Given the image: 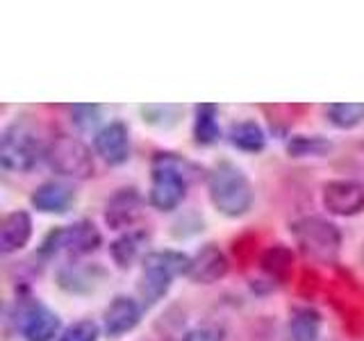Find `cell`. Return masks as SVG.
<instances>
[{
	"instance_id": "1",
	"label": "cell",
	"mask_w": 364,
	"mask_h": 341,
	"mask_svg": "<svg viewBox=\"0 0 364 341\" xmlns=\"http://www.w3.org/2000/svg\"><path fill=\"white\" fill-rule=\"evenodd\" d=\"M208 198L225 219H242L253 210L255 187L242 166L221 159L208 170Z\"/></svg>"
},
{
	"instance_id": "2",
	"label": "cell",
	"mask_w": 364,
	"mask_h": 341,
	"mask_svg": "<svg viewBox=\"0 0 364 341\" xmlns=\"http://www.w3.org/2000/svg\"><path fill=\"white\" fill-rule=\"evenodd\" d=\"M193 166L178 153H157L151 168L148 202L157 212H173L187 198Z\"/></svg>"
},
{
	"instance_id": "3",
	"label": "cell",
	"mask_w": 364,
	"mask_h": 341,
	"mask_svg": "<svg viewBox=\"0 0 364 341\" xmlns=\"http://www.w3.org/2000/svg\"><path fill=\"white\" fill-rule=\"evenodd\" d=\"M48 141L34 123L11 121L0 134V166L9 173H30L46 159Z\"/></svg>"
},
{
	"instance_id": "4",
	"label": "cell",
	"mask_w": 364,
	"mask_h": 341,
	"mask_svg": "<svg viewBox=\"0 0 364 341\" xmlns=\"http://www.w3.org/2000/svg\"><path fill=\"white\" fill-rule=\"evenodd\" d=\"M191 255L180 250H153L141 261V276L136 280V296L144 310H151L168 293L178 276H187Z\"/></svg>"
},
{
	"instance_id": "5",
	"label": "cell",
	"mask_w": 364,
	"mask_h": 341,
	"mask_svg": "<svg viewBox=\"0 0 364 341\" xmlns=\"http://www.w3.org/2000/svg\"><path fill=\"white\" fill-rule=\"evenodd\" d=\"M289 234L301 253L316 264L328 266L339 259L341 230L335 221L326 219V216H299L289 223Z\"/></svg>"
},
{
	"instance_id": "6",
	"label": "cell",
	"mask_w": 364,
	"mask_h": 341,
	"mask_svg": "<svg viewBox=\"0 0 364 341\" xmlns=\"http://www.w3.org/2000/svg\"><path fill=\"white\" fill-rule=\"evenodd\" d=\"M100 244H102V234L96 227V223L82 219L71 225L53 227V230L41 239L39 255L46 259L60 253H66L71 257H85L94 253V250H98Z\"/></svg>"
},
{
	"instance_id": "7",
	"label": "cell",
	"mask_w": 364,
	"mask_h": 341,
	"mask_svg": "<svg viewBox=\"0 0 364 341\" xmlns=\"http://www.w3.org/2000/svg\"><path fill=\"white\" fill-rule=\"evenodd\" d=\"M94 155L91 148L77 139L73 134L60 132L48 141V153H46V162L55 170L57 175L71 178V180H87L94 175Z\"/></svg>"
},
{
	"instance_id": "8",
	"label": "cell",
	"mask_w": 364,
	"mask_h": 341,
	"mask_svg": "<svg viewBox=\"0 0 364 341\" xmlns=\"http://www.w3.org/2000/svg\"><path fill=\"white\" fill-rule=\"evenodd\" d=\"M14 325L23 341H57L62 335V318L39 298H23L16 303Z\"/></svg>"
},
{
	"instance_id": "9",
	"label": "cell",
	"mask_w": 364,
	"mask_h": 341,
	"mask_svg": "<svg viewBox=\"0 0 364 341\" xmlns=\"http://www.w3.org/2000/svg\"><path fill=\"white\" fill-rule=\"evenodd\" d=\"M321 205L330 216L350 219L364 210V185L353 178L328 180L321 187Z\"/></svg>"
},
{
	"instance_id": "10",
	"label": "cell",
	"mask_w": 364,
	"mask_h": 341,
	"mask_svg": "<svg viewBox=\"0 0 364 341\" xmlns=\"http://www.w3.org/2000/svg\"><path fill=\"white\" fill-rule=\"evenodd\" d=\"M141 214H144L141 191L128 185V187H119L107 198L105 207H102V221L114 232H128L134 230V223L141 219Z\"/></svg>"
},
{
	"instance_id": "11",
	"label": "cell",
	"mask_w": 364,
	"mask_h": 341,
	"mask_svg": "<svg viewBox=\"0 0 364 341\" xmlns=\"http://www.w3.org/2000/svg\"><path fill=\"white\" fill-rule=\"evenodd\" d=\"M94 153L109 166H121L132 155L130 128L123 121H109L94 132Z\"/></svg>"
},
{
	"instance_id": "12",
	"label": "cell",
	"mask_w": 364,
	"mask_h": 341,
	"mask_svg": "<svg viewBox=\"0 0 364 341\" xmlns=\"http://www.w3.org/2000/svg\"><path fill=\"white\" fill-rule=\"evenodd\" d=\"M144 307L141 303L128 293H119L109 301V305L102 310V335L109 339H121L141 323Z\"/></svg>"
},
{
	"instance_id": "13",
	"label": "cell",
	"mask_w": 364,
	"mask_h": 341,
	"mask_svg": "<svg viewBox=\"0 0 364 341\" xmlns=\"http://www.w3.org/2000/svg\"><path fill=\"white\" fill-rule=\"evenodd\" d=\"M107 278V273L98 264H87V261H68L60 271H57V287L66 293L85 296L94 293L102 280Z\"/></svg>"
},
{
	"instance_id": "14",
	"label": "cell",
	"mask_w": 364,
	"mask_h": 341,
	"mask_svg": "<svg viewBox=\"0 0 364 341\" xmlns=\"http://www.w3.org/2000/svg\"><path fill=\"white\" fill-rule=\"evenodd\" d=\"M230 261L216 244H205L191 255V266L187 278L193 284H214L228 276Z\"/></svg>"
},
{
	"instance_id": "15",
	"label": "cell",
	"mask_w": 364,
	"mask_h": 341,
	"mask_svg": "<svg viewBox=\"0 0 364 341\" xmlns=\"http://www.w3.org/2000/svg\"><path fill=\"white\" fill-rule=\"evenodd\" d=\"M32 210L39 214H66L75 205V189L62 180H48L30 193Z\"/></svg>"
},
{
	"instance_id": "16",
	"label": "cell",
	"mask_w": 364,
	"mask_h": 341,
	"mask_svg": "<svg viewBox=\"0 0 364 341\" xmlns=\"http://www.w3.org/2000/svg\"><path fill=\"white\" fill-rule=\"evenodd\" d=\"M32 216L26 210H14L5 214L0 223V253L14 255L23 250L32 239Z\"/></svg>"
},
{
	"instance_id": "17",
	"label": "cell",
	"mask_w": 364,
	"mask_h": 341,
	"mask_svg": "<svg viewBox=\"0 0 364 341\" xmlns=\"http://www.w3.org/2000/svg\"><path fill=\"white\" fill-rule=\"evenodd\" d=\"M323 316L312 305H299L289 312V339L291 341H321Z\"/></svg>"
},
{
	"instance_id": "18",
	"label": "cell",
	"mask_w": 364,
	"mask_h": 341,
	"mask_svg": "<svg viewBox=\"0 0 364 341\" xmlns=\"http://www.w3.org/2000/svg\"><path fill=\"white\" fill-rule=\"evenodd\" d=\"M228 141H230V146L237 148V151L257 155L267 148V132L255 119L237 121L230 125V130H228Z\"/></svg>"
},
{
	"instance_id": "19",
	"label": "cell",
	"mask_w": 364,
	"mask_h": 341,
	"mask_svg": "<svg viewBox=\"0 0 364 341\" xmlns=\"http://www.w3.org/2000/svg\"><path fill=\"white\" fill-rule=\"evenodd\" d=\"M148 239H151V234H148L146 230H136V227H134V230H128V232H121L109 244L112 261L123 271L130 269L136 261V257L141 255V250L148 244Z\"/></svg>"
},
{
	"instance_id": "20",
	"label": "cell",
	"mask_w": 364,
	"mask_h": 341,
	"mask_svg": "<svg viewBox=\"0 0 364 341\" xmlns=\"http://www.w3.org/2000/svg\"><path fill=\"white\" fill-rule=\"evenodd\" d=\"M193 144L196 146H214L221 139V123H219V107L216 105H198L193 109V125H191Z\"/></svg>"
},
{
	"instance_id": "21",
	"label": "cell",
	"mask_w": 364,
	"mask_h": 341,
	"mask_svg": "<svg viewBox=\"0 0 364 341\" xmlns=\"http://www.w3.org/2000/svg\"><path fill=\"white\" fill-rule=\"evenodd\" d=\"M326 121L337 130H353L364 121V102H333L323 109Z\"/></svg>"
},
{
	"instance_id": "22",
	"label": "cell",
	"mask_w": 364,
	"mask_h": 341,
	"mask_svg": "<svg viewBox=\"0 0 364 341\" xmlns=\"http://www.w3.org/2000/svg\"><path fill=\"white\" fill-rule=\"evenodd\" d=\"M333 151V141L321 134H294L287 141L289 157H326Z\"/></svg>"
},
{
	"instance_id": "23",
	"label": "cell",
	"mask_w": 364,
	"mask_h": 341,
	"mask_svg": "<svg viewBox=\"0 0 364 341\" xmlns=\"http://www.w3.org/2000/svg\"><path fill=\"white\" fill-rule=\"evenodd\" d=\"M139 117L146 125L155 130H171L182 119L180 105H144L139 107Z\"/></svg>"
},
{
	"instance_id": "24",
	"label": "cell",
	"mask_w": 364,
	"mask_h": 341,
	"mask_svg": "<svg viewBox=\"0 0 364 341\" xmlns=\"http://www.w3.org/2000/svg\"><path fill=\"white\" fill-rule=\"evenodd\" d=\"M102 335V328L94 318H80V321L66 325L57 341H98Z\"/></svg>"
},
{
	"instance_id": "25",
	"label": "cell",
	"mask_w": 364,
	"mask_h": 341,
	"mask_svg": "<svg viewBox=\"0 0 364 341\" xmlns=\"http://www.w3.org/2000/svg\"><path fill=\"white\" fill-rule=\"evenodd\" d=\"M68 117L77 130H94L100 123V107L98 105H71Z\"/></svg>"
},
{
	"instance_id": "26",
	"label": "cell",
	"mask_w": 364,
	"mask_h": 341,
	"mask_svg": "<svg viewBox=\"0 0 364 341\" xmlns=\"http://www.w3.org/2000/svg\"><path fill=\"white\" fill-rule=\"evenodd\" d=\"M182 341H225V330L216 323L193 325L182 335Z\"/></svg>"
},
{
	"instance_id": "27",
	"label": "cell",
	"mask_w": 364,
	"mask_h": 341,
	"mask_svg": "<svg viewBox=\"0 0 364 341\" xmlns=\"http://www.w3.org/2000/svg\"><path fill=\"white\" fill-rule=\"evenodd\" d=\"M358 159H360V166L364 168V144H360L358 148Z\"/></svg>"
}]
</instances>
